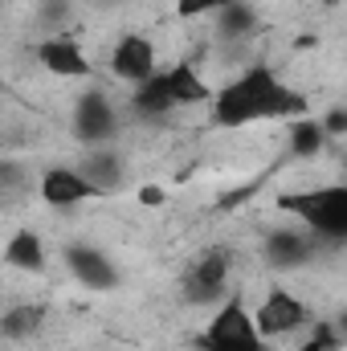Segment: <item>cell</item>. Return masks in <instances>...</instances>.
<instances>
[{"label":"cell","mask_w":347,"mask_h":351,"mask_svg":"<svg viewBox=\"0 0 347 351\" xmlns=\"http://www.w3.org/2000/svg\"><path fill=\"white\" fill-rule=\"evenodd\" d=\"M41 306H33V302H25V306H8L4 311V319H0V331L8 335V339H33V331L41 327Z\"/></svg>","instance_id":"2e32d148"},{"label":"cell","mask_w":347,"mask_h":351,"mask_svg":"<svg viewBox=\"0 0 347 351\" xmlns=\"http://www.w3.org/2000/svg\"><path fill=\"white\" fill-rule=\"evenodd\" d=\"M335 327H339V339H344V343H347V311H344V315H339V319H335Z\"/></svg>","instance_id":"44dd1931"},{"label":"cell","mask_w":347,"mask_h":351,"mask_svg":"<svg viewBox=\"0 0 347 351\" xmlns=\"http://www.w3.org/2000/svg\"><path fill=\"white\" fill-rule=\"evenodd\" d=\"M70 127H74V135H78L82 143L102 147V143L115 139V131H119V114H115V106H110L106 94L90 90V94H82V98L74 102V119H70Z\"/></svg>","instance_id":"52a82bcc"},{"label":"cell","mask_w":347,"mask_h":351,"mask_svg":"<svg viewBox=\"0 0 347 351\" xmlns=\"http://www.w3.org/2000/svg\"><path fill=\"white\" fill-rule=\"evenodd\" d=\"M180 290H184L188 306H221V302H229V254L225 250L200 254L184 269Z\"/></svg>","instance_id":"277c9868"},{"label":"cell","mask_w":347,"mask_h":351,"mask_svg":"<svg viewBox=\"0 0 347 351\" xmlns=\"http://www.w3.org/2000/svg\"><path fill=\"white\" fill-rule=\"evenodd\" d=\"M282 204L315 237L347 241V184H319V188H307V192H290Z\"/></svg>","instance_id":"7a4b0ae2"},{"label":"cell","mask_w":347,"mask_h":351,"mask_svg":"<svg viewBox=\"0 0 347 351\" xmlns=\"http://www.w3.org/2000/svg\"><path fill=\"white\" fill-rule=\"evenodd\" d=\"M254 315H258V327H261V335H265V339L294 335V331H302V327L311 323L307 302H302L294 290H286V286H270V290H265V298L254 306Z\"/></svg>","instance_id":"5b68a950"},{"label":"cell","mask_w":347,"mask_h":351,"mask_svg":"<svg viewBox=\"0 0 347 351\" xmlns=\"http://www.w3.org/2000/svg\"><path fill=\"white\" fill-rule=\"evenodd\" d=\"M282 114H307V98L290 90L270 70H246L213 98V123L221 127H246L258 119H282Z\"/></svg>","instance_id":"6da1fadb"},{"label":"cell","mask_w":347,"mask_h":351,"mask_svg":"<svg viewBox=\"0 0 347 351\" xmlns=\"http://www.w3.org/2000/svg\"><path fill=\"white\" fill-rule=\"evenodd\" d=\"M323 143H327V131H323L319 119H298V123L290 127V147H294V156H315Z\"/></svg>","instance_id":"ac0fdd59"},{"label":"cell","mask_w":347,"mask_h":351,"mask_svg":"<svg viewBox=\"0 0 347 351\" xmlns=\"http://www.w3.org/2000/svg\"><path fill=\"white\" fill-rule=\"evenodd\" d=\"M82 172L98 184V192H115L123 184V160L110 147H94L86 156V164H82Z\"/></svg>","instance_id":"5bb4252c"},{"label":"cell","mask_w":347,"mask_h":351,"mask_svg":"<svg viewBox=\"0 0 347 351\" xmlns=\"http://www.w3.org/2000/svg\"><path fill=\"white\" fill-rule=\"evenodd\" d=\"M200 348L204 351H270V339L261 335L258 315L241 302L229 298L213 311V319L200 331Z\"/></svg>","instance_id":"3957f363"},{"label":"cell","mask_w":347,"mask_h":351,"mask_svg":"<svg viewBox=\"0 0 347 351\" xmlns=\"http://www.w3.org/2000/svg\"><path fill=\"white\" fill-rule=\"evenodd\" d=\"M66 269L90 286V290H110V286H119V269L115 262L98 250V245H82V241H74V245H66Z\"/></svg>","instance_id":"9c48e42d"},{"label":"cell","mask_w":347,"mask_h":351,"mask_svg":"<svg viewBox=\"0 0 347 351\" xmlns=\"http://www.w3.org/2000/svg\"><path fill=\"white\" fill-rule=\"evenodd\" d=\"M168 86H172V102L176 106L208 102V86L200 82V74H196L192 66H172V70H168Z\"/></svg>","instance_id":"9a60e30c"},{"label":"cell","mask_w":347,"mask_h":351,"mask_svg":"<svg viewBox=\"0 0 347 351\" xmlns=\"http://www.w3.org/2000/svg\"><path fill=\"white\" fill-rule=\"evenodd\" d=\"M229 0H176L180 16H204V12H221Z\"/></svg>","instance_id":"d6986e66"},{"label":"cell","mask_w":347,"mask_h":351,"mask_svg":"<svg viewBox=\"0 0 347 351\" xmlns=\"http://www.w3.org/2000/svg\"><path fill=\"white\" fill-rule=\"evenodd\" d=\"M261 250L274 269H298L315 258V233L311 229H274Z\"/></svg>","instance_id":"8fae6325"},{"label":"cell","mask_w":347,"mask_h":351,"mask_svg":"<svg viewBox=\"0 0 347 351\" xmlns=\"http://www.w3.org/2000/svg\"><path fill=\"white\" fill-rule=\"evenodd\" d=\"M4 262L12 265V269H29V274L45 269V245H41V237L33 229L12 233V241L4 245Z\"/></svg>","instance_id":"7c38bea8"},{"label":"cell","mask_w":347,"mask_h":351,"mask_svg":"<svg viewBox=\"0 0 347 351\" xmlns=\"http://www.w3.org/2000/svg\"><path fill=\"white\" fill-rule=\"evenodd\" d=\"M172 106L176 102H172V86H168V70H160L152 82L135 86V110H139V119H164Z\"/></svg>","instance_id":"4fadbf2b"},{"label":"cell","mask_w":347,"mask_h":351,"mask_svg":"<svg viewBox=\"0 0 347 351\" xmlns=\"http://www.w3.org/2000/svg\"><path fill=\"white\" fill-rule=\"evenodd\" d=\"M217 21H221V37H229V41H237V37L254 33V25H258L254 8H246V4H237V0H229V4L217 12Z\"/></svg>","instance_id":"e0dca14e"},{"label":"cell","mask_w":347,"mask_h":351,"mask_svg":"<svg viewBox=\"0 0 347 351\" xmlns=\"http://www.w3.org/2000/svg\"><path fill=\"white\" fill-rule=\"evenodd\" d=\"M110 70H115V78H123L131 90L143 86V82H152V78L160 74V58H156L152 37L127 33V37L110 49Z\"/></svg>","instance_id":"8992f818"},{"label":"cell","mask_w":347,"mask_h":351,"mask_svg":"<svg viewBox=\"0 0 347 351\" xmlns=\"http://www.w3.org/2000/svg\"><path fill=\"white\" fill-rule=\"evenodd\" d=\"M323 131H327V135H347V110H331V114L323 119Z\"/></svg>","instance_id":"ffe728a7"},{"label":"cell","mask_w":347,"mask_h":351,"mask_svg":"<svg viewBox=\"0 0 347 351\" xmlns=\"http://www.w3.org/2000/svg\"><path fill=\"white\" fill-rule=\"evenodd\" d=\"M37 62H41V70H49L58 78H86L90 74V62H86V53H82V45L74 37H66V33L45 37L37 45Z\"/></svg>","instance_id":"30bf717a"},{"label":"cell","mask_w":347,"mask_h":351,"mask_svg":"<svg viewBox=\"0 0 347 351\" xmlns=\"http://www.w3.org/2000/svg\"><path fill=\"white\" fill-rule=\"evenodd\" d=\"M37 192H41V200H45L49 208H74V204H82V200L102 196L98 184H94L82 168H49V172L41 176Z\"/></svg>","instance_id":"ba28073f"}]
</instances>
